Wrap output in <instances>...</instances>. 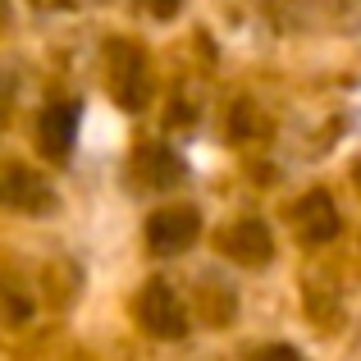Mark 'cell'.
I'll list each match as a JSON object with an SVG mask.
<instances>
[{
  "instance_id": "1",
  "label": "cell",
  "mask_w": 361,
  "mask_h": 361,
  "mask_svg": "<svg viewBox=\"0 0 361 361\" xmlns=\"http://www.w3.org/2000/svg\"><path fill=\"white\" fill-rule=\"evenodd\" d=\"M106 64H110V97H115L123 110H142L147 106L151 87H147V60H142L137 46L115 37L110 51H106Z\"/></svg>"
},
{
  "instance_id": "2",
  "label": "cell",
  "mask_w": 361,
  "mask_h": 361,
  "mask_svg": "<svg viewBox=\"0 0 361 361\" xmlns=\"http://www.w3.org/2000/svg\"><path fill=\"white\" fill-rule=\"evenodd\" d=\"M137 320L151 338H183L188 334V311L178 302V293L169 288L165 279H151L147 288L137 293Z\"/></svg>"
},
{
  "instance_id": "3",
  "label": "cell",
  "mask_w": 361,
  "mask_h": 361,
  "mask_svg": "<svg viewBox=\"0 0 361 361\" xmlns=\"http://www.w3.org/2000/svg\"><path fill=\"white\" fill-rule=\"evenodd\" d=\"M197 233H202V215H197L192 206H165V211H156L147 220V247L156 256L188 252V247L197 243Z\"/></svg>"
},
{
  "instance_id": "4",
  "label": "cell",
  "mask_w": 361,
  "mask_h": 361,
  "mask_svg": "<svg viewBox=\"0 0 361 361\" xmlns=\"http://www.w3.org/2000/svg\"><path fill=\"white\" fill-rule=\"evenodd\" d=\"M0 206L5 211H23V215H46V211H55V192L42 174L14 165L0 174Z\"/></svg>"
},
{
  "instance_id": "5",
  "label": "cell",
  "mask_w": 361,
  "mask_h": 361,
  "mask_svg": "<svg viewBox=\"0 0 361 361\" xmlns=\"http://www.w3.org/2000/svg\"><path fill=\"white\" fill-rule=\"evenodd\" d=\"M73 137H78V106L73 101H55L37 119V147L46 160H69Z\"/></svg>"
},
{
  "instance_id": "6",
  "label": "cell",
  "mask_w": 361,
  "mask_h": 361,
  "mask_svg": "<svg viewBox=\"0 0 361 361\" xmlns=\"http://www.w3.org/2000/svg\"><path fill=\"white\" fill-rule=\"evenodd\" d=\"M133 178H137L142 188H151V192H169V188H178V178H183V160L169 147H160V142H147V147L133 151Z\"/></svg>"
},
{
  "instance_id": "7",
  "label": "cell",
  "mask_w": 361,
  "mask_h": 361,
  "mask_svg": "<svg viewBox=\"0 0 361 361\" xmlns=\"http://www.w3.org/2000/svg\"><path fill=\"white\" fill-rule=\"evenodd\" d=\"M293 229L307 247H320L338 233V211L329 202V192H307L298 206H293Z\"/></svg>"
},
{
  "instance_id": "8",
  "label": "cell",
  "mask_w": 361,
  "mask_h": 361,
  "mask_svg": "<svg viewBox=\"0 0 361 361\" xmlns=\"http://www.w3.org/2000/svg\"><path fill=\"white\" fill-rule=\"evenodd\" d=\"M224 256L229 261H238V265H265L274 256V238H270V229H265L261 220H238V224H229L224 229Z\"/></svg>"
},
{
  "instance_id": "9",
  "label": "cell",
  "mask_w": 361,
  "mask_h": 361,
  "mask_svg": "<svg viewBox=\"0 0 361 361\" xmlns=\"http://www.w3.org/2000/svg\"><path fill=\"white\" fill-rule=\"evenodd\" d=\"M252 361H302L298 348H288V343H274V348H261Z\"/></svg>"
},
{
  "instance_id": "10",
  "label": "cell",
  "mask_w": 361,
  "mask_h": 361,
  "mask_svg": "<svg viewBox=\"0 0 361 361\" xmlns=\"http://www.w3.org/2000/svg\"><path fill=\"white\" fill-rule=\"evenodd\" d=\"M142 5H147V9H151V14H156V18H174L183 0H142Z\"/></svg>"
}]
</instances>
